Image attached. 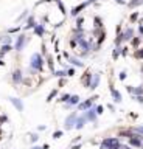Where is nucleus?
<instances>
[{
	"label": "nucleus",
	"mask_w": 143,
	"mask_h": 149,
	"mask_svg": "<svg viewBox=\"0 0 143 149\" xmlns=\"http://www.w3.org/2000/svg\"><path fill=\"white\" fill-rule=\"evenodd\" d=\"M61 135H62L61 132H56V134H54V138H59V137H61Z\"/></svg>",
	"instance_id": "obj_1"
}]
</instances>
